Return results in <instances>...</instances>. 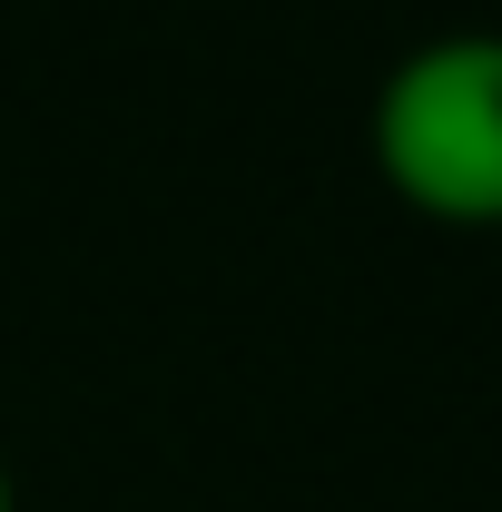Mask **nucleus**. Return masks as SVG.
<instances>
[{
	"label": "nucleus",
	"instance_id": "f257e3e1",
	"mask_svg": "<svg viewBox=\"0 0 502 512\" xmlns=\"http://www.w3.org/2000/svg\"><path fill=\"white\" fill-rule=\"evenodd\" d=\"M365 158L394 207L453 237L502 227V30H434L375 79Z\"/></svg>",
	"mask_w": 502,
	"mask_h": 512
},
{
	"label": "nucleus",
	"instance_id": "f03ea898",
	"mask_svg": "<svg viewBox=\"0 0 502 512\" xmlns=\"http://www.w3.org/2000/svg\"><path fill=\"white\" fill-rule=\"evenodd\" d=\"M0 512H20V483H10V463H0Z\"/></svg>",
	"mask_w": 502,
	"mask_h": 512
}]
</instances>
